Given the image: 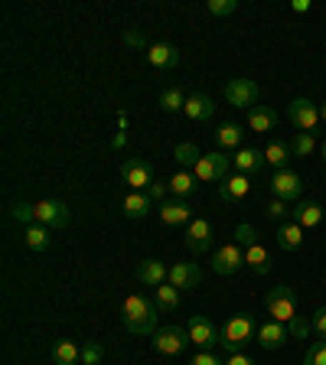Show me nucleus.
<instances>
[{
  "instance_id": "1",
  "label": "nucleus",
  "mask_w": 326,
  "mask_h": 365,
  "mask_svg": "<svg viewBox=\"0 0 326 365\" xmlns=\"http://www.w3.org/2000/svg\"><path fill=\"white\" fill-rule=\"evenodd\" d=\"M157 304H151L144 294H131L121 304V323L131 336H153L157 333Z\"/></svg>"
},
{
  "instance_id": "2",
  "label": "nucleus",
  "mask_w": 326,
  "mask_h": 365,
  "mask_svg": "<svg viewBox=\"0 0 326 365\" xmlns=\"http://www.w3.org/2000/svg\"><path fill=\"white\" fill-rule=\"evenodd\" d=\"M258 336V327H255V319L245 317V313H235V317H228L219 329V346L232 356V352H242L248 342H255Z\"/></svg>"
},
{
  "instance_id": "3",
  "label": "nucleus",
  "mask_w": 326,
  "mask_h": 365,
  "mask_svg": "<svg viewBox=\"0 0 326 365\" xmlns=\"http://www.w3.org/2000/svg\"><path fill=\"white\" fill-rule=\"evenodd\" d=\"M151 346L160 356H183V352L193 346V339H190V329L173 323V327H160L157 333L151 336Z\"/></svg>"
},
{
  "instance_id": "4",
  "label": "nucleus",
  "mask_w": 326,
  "mask_h": 365,
  "mask_svg": "<svg viewBox=\"0 0 326 365\" xmlns=\"http://www.w3.org/2000/svg\"><path fill=\"white\" fill-rule=\"evenodd\" d=\"M265 310L271 313V319H277V323H290V319L297 317V294H294V287H287V284L271 287L265 294Z\"/></svg>"
},
{
  "instance_id": "5",
  "label": "nucleus",
  "mask_w": 326,
  "mask_h": 365,
  "mask_svg": "<svg viewBox=\"0 0 326 365\" xmlns=\"http://www.w3.org/2000/svg\"><path fill=\"white\" fill-rule=\"evenodd\" d=\"M36 222L46 225L49 232H59V228H68L72 209L66 202H59V199H43V202H36Z\"/></svg>"
},
{
  "instance_id": "6",
  "label": "nucleus",
  "mask_w": 326,
  "mask_h": 365,
  "mask_svg": "<svg viewBox=\"0 0 326 365\" xmlns=\"http://www.w3.org/2000/svg\"><path fill=\"white\" fill-rule=\"evenodd\" d=\"M245 267V248L235 242L222 245V248L213 251V271L222 274V277H232V274H238Z\"/></svg>"
},
{
  "instance_id": "7",
  "label": "nucleus",
  "mask_w": 326,
  "mask_h": 365,
  "mask_svg": "<svg viewBox=\"0 0 326 365\" xmlns=\"http://www.w3.org/2000/svg\"><path fill=\"white\" fill-rule=\"evenodd\" d=\"M287 121L294 124L300 134H310L320 124V105H313L310 98H294L287 105Z\"/></svg>"
},
{
  "instance_id": "8",
  "label": "nucleus",
  "mask_w": 326,
  "mask_h": 365,
  "mask_svg": "<svg viewBox=\"0 0 326 365\" xmlns=\"http://www.w3.org/2000/svg\"><path fill=\"white\" fill-rule=\"evenodd\" d=\"M228 167H232V157L225 150H213L199 157L193 173H196V180H228Z\"/></svg>"
},
{
  "instance_id": "9",
  "label": "nucleus",
  "mask_w": 326,
  "mask_h": 365,
  "mask_svg": "<svg viewBox=\"0 0 326 365\" xmlns=\"http://www.w3.org/2000/svg\"><path fill=\"white\" fill-rule=\"evenodd\" d=\"M121 176H124V182L131 186V192H144V190H151V182H157L153 180V167L147 163V160H141V157L124 160Z\"/></svg>"
},
{
  "instance_id": "10",
  "label": "nucleus",
  "mask_w": 326,
  "mask_h": 365,
  "mask_svg": "<svg viewBox=\"0 0 326 365\" xmlns=\"http://www.w3.org/2000/svg\"><path fill=\"white\" fill-rule=\"evenodd\" d=\"M186 329H190L193 346H199V352H213V346H219V329H215V327H213V319L203 317V313L190 317Z\"/></svg>"
},
{
  "instance_id": "11",
  "label": "nucleus",
  "mask_w": 326,
  "mask_h": 365,
  "mask_svg": "<svg viewBox=\"0 0 326 365\" xmlns=\"http://www.w3.org/2000/svg\"><path fill=\"white\" fill-rule=\"evenodd\" d=\"M225 98L232 108H245L251 111L255 101H258V85L251 82V78H228L225 82Z\"/></svg>"
},
{
  "instance_id": "12",
  "label": "nucleus",
  "mask_w": 326,
  "mask_h": 365,
  "mask_svg": "<svg viewBox=\"0 0 326 365\" xmlns=\"http://www.w3.org/2000/svg\"><path fill=\"white\" fill-rule=\"evenodd\" d=\"M271 192L274 199H284V202H294V199L304 196V180L294 170H277L271 180Z\"/></svg>"
},
{
  "instance_id": "13",
  "label": "nucleus",
  "mask_w": 326,
  "mask_h": 365,
  "mask_svg": "<svg viewBox=\"0 0 326 365\" xmlns=\"http://www.w3.org/2000/svg\"><path fill=\"white\" fill-rule=\"evenodd\" d=\"M167 284H173L176 290H193L203 284V267L196 264V261H176L173 267H170V277Z\"/></svg>"
},
{
  "instance_id": "14",
  "label": "nucleus",
  "mask_w": 326,
  "mask_h": 365,
  "mask_svg": "<svg viewBox=\"0 0 326 365\" xmlns=\"http://www.w3.org/2000/svg\"><path fill=\"white\" fill-rule=\"evenodd\" d=\"M186 248L193 255H205V251H213V225L205 219H193L186 225Z\"/></svg>"
},
{
  "instance_id": "15",
  "label": "nucleus",
  "mask_w": 326,
  "mask_h": 365,
  "mask_svg": "<svg viewBox=\"0 0 326 365\" xmlns=\"http://www.w3.org/2000/svg\"><path fill=\"white\" fill-rule=\"evenodd\" d=\"M137 281L144 284V287H160V284H167L170 277V267L157 258H147V261H137Z\"/></svg>"
},
{
  "instance_id": "16",
  "label": "nucleus",
  "mask_w": 326,
  "mask_h": 365,
  "mask_svg": "<svg viewBox=\"0 0 326 365\" xmlns=\"http://www.w3.org/2000/svg\"><path fill=\"white\" fill-rule=\"evenodd\" d=\"M144 59H147V66H153V68H176L180 66V49H176L173 43H153L144 53Z\"/></svg>"
},
{
  "instance_id": "17",
  "label": "nucleus",
  "mask_w": 326,
  "mask_h": 365,
  "mask_svg": "<svg viewBox=\"0 0 326 365\" xmlns=\"http://www.w3.org/2000/svg\"><path fill=\"white\" fill-rule=\"evenodd\" d=\"M160 219L163 225H190L193 222V205L186 199H167V202H160Z\"/></svg>"
},
{
  "instance_id": "18",
  "label": "nucleus",
  "mask_w": 326,
  "mask_h": 365,
  "mask_svg": "<svg viewBox=\"0 0 326 365\" xmlns=\"http://www.w3.org/2000/svg\"><path fill=\"white\" fill-rule=\"evenodd\" d=\"M287 339H290L287 323L271 319V323H261V327H258V346H261V349H281Z\"/></svg>"
},
{
  "instance_id": "19",
  "label": "nucleus",
  "mask_w": 326,
  "mask_h": 365,
  "mask_svg": "<svg viewBox=\"0 0 326 365\" xmlns=\"http://www.w3.org/2000/svg\"><path fill=\"white\" fill-rule=\"evenodd\" d=\"M277 124H281V118H277V111H274V108L255 105L248 111V128L255 130V134H271V130H277Z\"/></svg>"
},
{
  "instance_id": "20",
  "label": "nucleus",
  "mask_w": 326,
  "mask_h": 365,
  "mask_svg": "<svg viewBox=\"0 0 326 365\" xmlns=\"http://www.w3.org/2000/svg\"><path fill=\"white\" fill-rule=\"evenodd\" d=\"M248 190H251V180L245 173H232L228 180L219 182V196L225 199V202H242V199L248 196Z\"/></svg>"
},
{
  "instance_id": "21",
  "label": "nucleus",
  "mask_w": 326,
  "mask_h": 365,
  "mask_svg": "<svg viewBox=\"0 0 326 365\" xmlns=\"http://www.w3.org/2000/svg\"><path fill=\"white\" fill-rule=\"evenodd\" d=\"M232 163L238 167V173L251 176V173H258L268 160H265V150H255V147H238V153L232 157Z\"/></svg>"
},
{
  "instance_id": "22",
  "label": "nucleus",
  "mask_w": 326,
  "mask_h": 365,
  "mask_svg": "<svg viewBox=\"0 0 326 365\" xmlns=\"http://www.w3.org/2000/svg\"><path fill=\"white\" fill-rule=\"evenodd\" d=\"M290 215H294V222L300 228H317L320 222H323V205L320 202H297L294 209H290Z\"/></svg>"
},
{
  "instance_id": "23",
  "label": "nucleus",
  "mask_w": 326,
  "mask_h": 365,
  "mask_svg": "<svg viewBox=\"0 0 326 365\" xmlns=\"http://www.w3.org/2000/svg\"><path fill=\"white\" fill-rule=\"evenodd\" d=\"M277 245H281V251H300V245H304V228L297 225L294 219L290 222H281L277 225Z\"/></svg>"
},
{
  "instance_id": "24",
  "label": "nucleus",
  "mask_w": 326,
  "mask_h": 365,
  "mask_svg": "<svg viewBox=\"0 0 326 365\" xmlns=\"http://www.w3.org/2000/svg\"><path fill=\"white\" fill-rule=\"evenodd\" d=\"M213 111H215V105H213V98L209 95H190L186 98V108H183V114L190 118V121H205V118H213Z\"/></svg>"
},
{
  "instance_id": "25",
  "label": "nucleus",
  "mask_w": 326,
  "mask_h": 365,
  "mask_svg": "<svg viewBox=\"0 0 326 365\" xmlns=\"http://www.w3.org/2000/svg\"><path fill=\"white\" fill-rule=\"evenodd\" d=\"M245 267H251L255 274H271V255H268L265 245H251V248H245Z\"/></svg>"
},
{
  "instance_id": "26",
  "label": "nucleus",
  "mask_w": 326,
  "mask_h": 365,
  "mask_svg": "<svg viewBox=\"0 0 326 365\" xmlns=\"http://www.w3.org/2000/svg\"><path fill=\"white\" fill-rule=\"evenodd\" d=\"M53 365H82V346L72 339H62L53 346Z\"/></svg>"
},
{
  "instance_id": "27",
  "label": "nucleus",
  "mask_w": 326,
  "mask_h": 365,
  "mask_svg": "<svg viewBox=\"0 0 326 365\" xmlns=\"http://www.w3.org/2000/svg\"><path fill=\"white\" fill-rule=\"evenodd\" d=\"M151 202L153 199L147 196V192H128V196H124V215H128V219H144V215L151 212Z\"/></svg>"
},
{
  "instance_id": "28",
  "label": "nucleus",
  "mask_w": 326,
  "mask_h": 365,
  "mask_svg": "<svg viewBox=\"0 0 326 365\" xmlns=\"http://www.w3.org/2000/svg\"><path fill=\"white\" fill-rule=\"evenodd\" d=\"M23 238H26V245H30V251H46L49 245H53V235H49V228L39 225V222H33V225H26V232H23Z\"/></svg>"
},
{
  "instance_id": "29",
  "label": "nucleus",
  "mask_w": 326,
  "mask_h": 365,
  "mask_svg": "<svg viewBox=\"0 0 326 365\" xmlns=\"http://www.w3.org/2000/svg\"><path fill=\"white\" fill-rule=\"evenodd\" d=\"M153 304H157L160 313H173L176 307H180V290H176L173 284H160L157 294H153Z\"/></svg>"
},
{
  "instance_id": "30",
  "label": "nucleus",
  "mask_w": 326,
  "mask_h": 365,
  "mask_svg": "<svg viewBox=\"0 0 326 365\" xmlns=\"http://www.w3.org/2000/svg\"><path fill=\"white\" fill-rule=\"evenodd\" d=\"M242 134L245 130L238 128V124H222V128L215 130V140H219L222 150H235V147H242Z\"/></svg>"
},
{
  "instance_id": "31",
  "label": "nucleus",
  "mask_w": 326,
  "mask_h": 365,
  "mask_svg": "<svg viewBox=\"0 0 326 365\" xmlns=\"http://www.w3.org/2000/svg\"><path fill=\"white\" fill-rule=\"evenodd\" d=\"M265 160L271 163L274 170H287V160H290V147L281 144V140H271L265 147Z\"/></svg>"
},
{
  "instance_id": "32",
  "label": "nucleus",
  "mask_w": 326,
  "mask_h": 365,
  "mask_svg": "<svg viewBox=\"0 0 326 365\" xmlns=\"http://www.w3.org/2000/svg\"><path fill=\"white\" fill-rule=\"evenodd\" d=\"M170 192H176V196H190V192H196V173L193 170H180V173H173V180H170Z\"/></svg>"
},
{
  "instance_id": "33",
  "label": "nucleus",
  "mask_w": 326,
  "mask_h": 365,
  "mask_svg": "<svg viewBox=\"0 0 326 365\" xmlns=\"http://www.w3.org/2000/svg\"><path fill=\"white\" fill-rule=\"evenodd\" d=\"M160 108H163L167 114L183 111V108H186V95H183L180 88H163L160 91Z\"/></svg>"
},
{
  "instance_id": "34",
  "label": "nucleus",
  "mask_w": 326,
  "mask_h": 365,
  "mask_svg": "<svg viewBox=\"0 0 326 365\" xmlns=\"http://www.w3.org/2000/svg\"><path fill=\"white\" fill-rule=\"evenodd\" d=\"M173 157H176V163H180V167H196L199 163V157H203V150H199L196 144H190V140H186V144H176V150H173Z\"/></svg>"
},
{
  "instance_id": "35",
  "label": "nucleus",
  "mask_w": 326,
  "mask_h": 365,
  "mask_svg": "<svg viewBox=\"0 0 326 365\" xmlns=\"http://www.w3.org/2000/svg\"><path fill=\"white\" fill-rule=\"evenodd\" d=\"M10 219H14V222H23V225H33V222H36V205H30V202H14V205H10Z\"/></svg>"
},
{
  "instance_id": "36",
  "label": "nucleus",
  "mask_w": 326,
  "mask_h": 365,
  "mask_svg": "<svg viewBox=\"0 0 326 365\" xmlns=\"http://www.w3.org/2000/svg\"><path fill=\"white\" fill-rule=\"evenodd\" d=\"M313 150H317V137L313 134H297L294 144H290V153H294V157H310Z\"/></svg>"
},
{
  "instance_id": "37",
  "label": "nucleus",
  "mask_w": 326,
  "mask_h": 365,
  "mask_svg": "<svg viewBox=\"0 0 326 365\" xmlns=\"http://www.w3.org/2000/svg\"><path fill=\"white\" fill-rule=\"evenodd\" d=\"M287 333L294 336V339H307V336L313 333V319H307L304 313H297V317L287 323Z\"/></svg>"
},
{
  "instance_id": "38",
  "label": "nucleus",
  "mask_w": 326,
  "mask_h": 365,
  "mask_svg": "<svg viewBox=\"0 0 326 365\" xmlns=\"http://www.w3.org/2000/svg\"><path fill=\"white\" fill-rule=\"evenodd\" d=\"M304 365H326V339H313L307 346V356H304Z\"/></svg>"
},
{
  "instance_id": "39",
  "label": "nucleus",
  "mask_w": 326,
  "mask_h": 365,
  "mask_svg": "<svg viewBox=\"0 0 326 365\" xmlns=\"http://www.w3.org/2000/svg\"><path fill=\"white\" fill-rule=\"evenodd\" d=\"M105 359V346L101 342H85L82 346V365H98Z\"/></svg>"
},
{
  "instance_id": "40",
  "label": "nucleus",
  "mask_w": 326,
  "mask_h": 365,
  "mask_svg": "<svg viewBox=\"0 0 326 365\" xmlns=\"http://www.w3.org/2000/svg\"><path fill=\"white\" fill-rule=\"evenodd\" d=\"M205 10H209L213 16H232L238 10V0H209Z\"/></svg>"
},
{
  "instance_id": "41",
  "label": "nucleus",
  "mask_w": 326,
  "mask_h": 365,
  "mask_svg": "<svg viewBox=\"0 0 326 365\" xmlns=\"http://www.w3.org/2000/svg\"><path fill=\"white\" fill-rule=\"evenodd\" d=\"M235 245H242V248H251V245H258V235H255V228H251L248 222H242V225L235 228Z\"/></svg>"
},
{
  "instance_id": "42",
  "label": "nucleus",
  "mask_w": 326,
  "mask_h": 365,
  "mask_svg": "<svg viewBox=\"0 0 326 365\" xmlns=\"http://www.w3.org/2000/svg\"><path fill=\"white\" fill-rule=\"evenodd\" d=\"M265 212H268V219L284 222V219L290 215V209H287V202H284V199H271V202L265 205Z\"/></svg>"
},
{
  "instance_id": "43",
  "label": "nucleus",
  "mask_w": 326,
  "mask_h": 365,
  "mask_svg": "<svg viewBox=\"0 0 326 365\" xmlns=\"http://www.w3.org/2000/svg\"><path fill=\"white\" fill-rule=\"evenodd\" d=\"M124 46H131V49H144V53L151 49V46H147V39H144V33H141V30H128V33H124Z\"/></svg>"
},
{
  "instance_id": "44",
  "label": "nucleus",
  "mask_w": 326,
  "mask_h": 365,
  "mask_svg": "<svg viewBox=\"0 0 326 365\" xmlns=\"http://www.w3.org/2000/svg\"><path fill=\"white\" fill-rule=\"evenodd\" d=\"M310 319H313V333L323 336V339H326V307H317Z\"/></svg>"
},
{
  "instance_id": "45",
  "label": "nucleus",
  "mask_w": 326,
  "mask_h": 365,
  "mask_svg": "<svg viewBox=\"0 0 326 365\" xmlns=\"http://www.w3.org/2000/svg\"><path fill=\"white\" fill-rule=\"evenodd\" d=\"M167 192H170V182H151L147 196H151L153 202H167Z\"/></svg>"
},
{
  "instance_id": "46",
  "label": "nucleus",
  "mask_w": 326,
  "mask_h": 365,
  "mask_svg": "<svg viewBox=\"0 0 326 365\" xmlns=\"http://www.w3.org/2000/svg\"><path fill=\"white\" fill-rule=\"evenodd\" d=\"M190 365H225L215 352H196V356L190 359Z\"/></svg>"
},
{
  "instance_id": "47",
  "label": "nucleus",
  "mask_w": 326,
  "mask_h": 365,
  "mask_svg": "<svg viewBox=\"0 0 326 365\" xmlns=\"http://www.w3.org/2000/svg\"><path fill=\"white\" fill-rule=\"evenodd\" d=\"M225 365H255L251 362L248 356H245V352H232V356H228V362Z\"/></svg>"
},
{
  "instance_id": "48",
  "label": "nucleus",
  "mask_w": 326,
  "mask_h": 365,
  "mask_svg": "<svg viewBox=\"0 0 326 365\" xmlns=\"http://www.w3.org/2000/svg\"><path fill=\"white\" fill-rule=\"evenodd\" d=\"M290 10H294V14H307V10H310V0H294Z\"/></svg>"
},
{
  "instance_id": "49",
  "label": "nucleus",
  "mask_w": 326,
  "mask_h": 365,
  "mask_svg": "<svg viewBox=\"0 0 326 365\" xmlns=\"http://www.w3.org/2000/svg\"><path fill=\"white\" fill-rule=\"evenodd\" d=\"M128 144V130H118V137H114V147H124Z\"/></svg>"
},
{
  "instance_id": "50",
  "label": "nucleus",
  "mask_w": 326,
  "mask_h": 365,
  "mask_svg": "<svg viewBox=\"0 0 326 365\" xmlns=\"http://www.w3.org/2000/svg\"><path fill=\"white\" fill-rule=\"evenodd\" d=\"M320 121L326 124V101H323V105H320Z\"/></svg>"
},
{
  "instance_id": "51",
  "label": "nucleus",
  "mask_w": 326,
  "mask_h": 365,
  "mask_svg": "<svg viewBox=\"0 0 326 365\" xmlns=\"http://www.w3.org/2000/svg\"><path fill=\"white\" fill-rule=\"evenodd\" d=\"M323 160H326V140H323Z\"/></svg>"
}]
</instances>
